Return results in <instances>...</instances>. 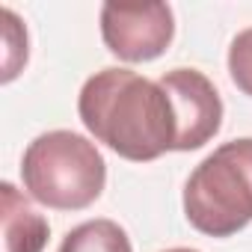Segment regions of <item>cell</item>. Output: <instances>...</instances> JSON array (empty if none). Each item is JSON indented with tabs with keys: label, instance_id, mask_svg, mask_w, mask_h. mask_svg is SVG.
I'll return each mask as SVG.
<instances>
[{
	"label": "cell",
	"instance_id": "7",
	"mask_svg": "<svg viewBox=\"0 0 252 252\" xmlns=\"http://www.w3.org/2000/svg\"><path fill=\"white\" fill-rule=\"evenodd\" d=\"M57 252H134L128 231L113 220H89L71 228Z\"/></svg>",
	"mask_w": 252,
	"mask_h": 252
},
{
	"label": "cell",
	"instance_id": "2",
	"mask_svg": "<svg viewBox=\"0 0 252 252\" xmlns=\"http://www.w3.org/2000/svg\"><path fill=\"white\" fill-rule=\"evenodd\" d=\"M21 178L24 190L39 205L83 211L104 193L107 163L92 140L74 131H48L27 146Z\"/></svg>",
	"mask_w": 252,
	"mask_h": 252
},
{
	"label": "cell",
	"instance_id": "1",
	"mask_svg": "<svg viewBox=\"0 0 252 252\" xmlns=\"http://www.w3.org/2000/svg\"><path fill=\"white\" fill-rule=\"evenodd\" d=\"M86 131L119 158L149 163L175 152V113L166 89L131 68L95 71L77 98Z\"/></svg>",
	"mask_w": 252,
	"mask_h": 252
},
{
	"label": "cell",
	"instance_id": "5",
	"mask_svg": "<svg viewBox=\"0 0 252 252\" xmlns=\"http://www.w3.org/2000/svg\"><path fill=\"white\" fill-rule=\"evenodd\" d=\"M175 113V152H196L220 134L222 101L214 83L196 68H172L158 80Z\"/></svg>",
	"mask_w": 252,
	"mask_h": 252
},
{
	"label": "cell",
	"instance_id": "9",
	"mask_svg": "<svg viewBox=\"0 0 252 252\" xmlns=\"http://www.w3.org/2000/svg\"><path fill=\"white\" fill-rule=\"evenodd\" d=\"M228 74L234 86L252 98V27L240 30L228 48Z\"/></svg>",
	"mask_w": 252,
	"mask_h": 252
},
{
	"label": "cell",
	"instance_id": "10",
	"mask_svg": "<svg viewBox=\"0 0 252 252\" xmlns=\"http://www.w3.org/2000/svg\"><path fill=\"white\" fill-rule=\"evenodd\" d=\"M163 252H199V249H187V246H175V249H163Z\"/></svg>",
	"mask_w": 252,
	"mask_h": 252
},
{
	"label": "cell",
	"instance_id": "4",
	"mask_svg": "<svg viewBox=\"0 0 252 252\" xmlns=\"http://www.w3.org/2000/svg\"><path fill=\"white\" fill-rule=\"evenodd\" d=\"M101 36L107 51L119 60L149 63L169 48L175 18L166 3H104Z\"/></svg>",
	"mask_w": 252,
	"mask_h": 252
},
{
	"label": "cell",
	"instance_id": "6",
	"mask_svg": "<svg viewBox=\"0 0 252 252\" xmlns=\"http://www.w3.org/2000/svg\"><path fill=\"white\" fill-rule=\"evenodd\" d=\"M0 199H3V237H6V252H45L48 234H51L48 220L9 181H3V187H0Z\"/></svg>",
	"mask_w": 252,
	"mask_h": 252
},
{
	"label": "cell",
	"instance_id": "3",
	"mask_svg": "<svg viewBox=\"0 0 252 252\" xmlns=\"http://www.w3.org/2000/svg\"><path fill=\"white\" fill-rule=\"evenodd\" d=\"M184 217L208 237H231L252 222V137L222 143L190 172Z\"/></svg>",
	"mask_w": 252,
	"mask_h": 252
},
{
	"label": "cell",
	"instance_id": "8",
	"mask_svg": "<svg viewBox=\"0 0 252 252\" xmlns=\"http://www.w3.org/2000/svg\"><path fill=\"white\" fill-rule=\"evenodd\" d=\"M3 83H9L27 63V30L12 9H3Z\"/></svg>",
	"mask_w": 252,
	"mask_h": 252
}]
</instances>
